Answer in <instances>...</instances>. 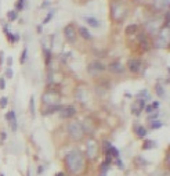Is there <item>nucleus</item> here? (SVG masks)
Returning <instances> with one entry per match:
<instances>
[{
  "label": "nucleus",
  "mask_w": 170,
  "mask_h": 176,
  "mask_svg": "<svg viewBox=\"0 0 170 176\" xmlns=\"http://www.w3.org/2000/svg\"><path fill=\"white\" fill-rule=\"evenodd\" d=\"M144 107H145L144 100H142V98H138V100H137L136 103L132 106V112H133L134 115H137V117H138V115L141 114V110L144 108Z\"/></svg>",
  "instance_id": "obj_9"
},
{
  "label": "nucleus",
  "mask_w": 170,
  "mask_h": 176,
  "mask_svg": "<svg viewBox=\"0 0 170 176\" xmlns=\"http://www.w3.org/2000/svg\"><path fill=\"white\" fill-rule=\"evenodd\" d=\"M105 70H107V67L101 61H93V62H90L87 67V71L90 75H98V74L104 72Z\"/></svg>",
  "instance_id": "obj_6"
},
{
  "label": "nucleus",
  "mask_w": 170,
  "mask_h": 176,
  "mask_svg": "<svg viewBox=\"0 0 170 176\" xmlns=\"http://www.w3.org/2000/svg\"><path fill=\"white\" fill-rule=\"evenodd\" d=\"M6 76H7L8 79L13 78V71H11V68H10V67H8L7 70H6Z\"/></svg>",
  "instance_id": "obj_33"
},
{
  "label": "nucleus",
  "mask_w": 170,
  "mask_h": 176,
  "mask_svg": "<svg viewBox=\"0 0 170 176\" xmlns=\"http://www.w3.org/2000/svg\"><path fill=\"white\" fill-rule=\"evenodd\" d=\"M127 11L120 3H113L112 4V18L115 21H122L126 17Z\"/></svg>",
  "instance_id": "obj_5"
},
{
  "label": "nucleus",
  "mask_w": 170,
  "mask_h": 176,
  "mask_svg": "<svg viewBox=\"0 0 170 176\" xmlns=\"http://www.w3.org/2000/svg\"><path fill=\"white\" fill-rule=\"evenodd\" d=\"M111 146H112V144H111L109 142H104V143H102V148H104V151H107L109 147H111Z\"/></svg>",
  "instance_id": "obj_35"
},
{
  "label": "nucleus",
  "mask_w": 170,
  "mask_h": 176,
  "mask_svg": "<svg viewBox=\"0 0 170 176\" xmlns=\"http://www.w3.org/2000/svg\"><path fill=\"white\" fill-rule=\"evenodd\" d=\"M67 129H68V133H69L71 139L76 140V142H79V140H82L85 137V130H83V126L79 122H76V121L68 122Z\"/></svg>",
  "instance_id": "obj_2"
},
{
  "label": "nucleus",
  "mask_w": 170,
  "mask_h": 176,
  "mask_svg": "<svg viewBox=\"0 0 170 176\" xmlns=\"http://www.w3.org/2000/svg\"><path fill=\"white\" fill-rule=\"evenodd\" d=\"M136 135H137V137H145L147 129H145L144 126H141V125H138V126H136Z\"/></svg>",
  "instance_id": "obj_18"
},
{
  "label": "nucleus",
  "mask_w": 170,
  "mask_h": 176,
  "mask_svg": "<svg viewBox=\"0 0 170 176\" xmlns=\"http://www.w3.org/2000/svg\"><path fill=\"white\" fill-rule=\"evenodd\" d=\"M6 137H7V133H6V132H2V135H0V139H2V142L6 139Z\"/></svg>",
  "instance_id": "obj_38"
},
{
  "label": "nucleus",
  "mask_w": 170,
  "mask_h": 176,
  "mask_svg": "<svg viewBox=\"0 0 170 176\" xmlns=\"http://www.w3.org/2000/svg\"><path fill=\"white\" fill-rule=\"evenodd\" d=\"M65 168L71 175H80L86 168V158L79 150H72L64 158Z\"/></svg>",
  "instance_id": "obj_1"
},
{
  "label": "nucleus",
  "mask_w": 170,
  "mask_h": 176,
  "mask_svg": "<svg viewBox=\"0 0 170 176\" xmlns=\"http://www.w3.org/2000/svg\"><path fill=\"white\" fill-rule=\"evenodd\" d=\"M98 153H100V147H98L97 142L94 139H90L86 144V156L89 160H94V158H97Z\"/></svg>",
  "instance_id": "obj_4"
},
{
  "label": "nucleus",
  "mask_w": 170,
  "mask_h": 176,
  "mask_svg": "<svg viewBox=\"0 0 170 176\" xmlns=\"http://www.w3.org/2000/svg\"><path fill=\"white\" fill-rule=\"evenodd\" d=\"M109 165H111L109 162H105V161H104V162L101 164V166H100V172H101V174H107L108 169H109Z\"/></svg>",
  "instance_id": "obj_23"
},
{
  "label": "nucleus",
  "mask_w": 170,
  "mask_h": 176,
  "mask_svg": "<svg viewBox=\"0 0 170 176\" xmlns=\"http://www.w3.org/2000/svg\"><path fill=\"white\" fill-rule=\"evenodd\" d=\"M6 119L8 121V124H10V122H13V121H15V119H17L15 112H14V111H8L7 114H6Z\"/></svg>",
  "instance_id": "obj_21"
},
{
  "label": "nucleus",
  "mask_w": 170,
  "mask_h": 176,
  "mask_svg": "<svg viewBox=\"0 0 170 176\" xmlns=\"http://www.w3.org/2000/svg\"><path fill=\"white\" fill-rule=\"evenodd\" d=\"M53 16H54V11H50V13L47 14V17H46V18H44L43 24H49V22H50V20L53 18Z\"/></svg>",
  "instance_id": "obj_29"
},
{
  "label": "nucleus",
  "mask_w": 170,
  "mask_h": 176,
  "mask_svg": "<svg viewBox=\"0 0 170 176\" xmlns=\"http://www.w3.org/2000/svg\"><path fill=\"white\" fill-rule=\"evenodd\" d=\"M61 108H62L61 104H54V106H49V107H47V108L43 111V115H51V114H54V112L59 111Z\"/></svg>",
  "instance_id": "obj_13"
},
{
  "label": "nucleus",
  "mask_w": 170,
  "mask_h": 176,
  "mask_svg": "<svg viewBox=\"0 0 170 176\" xmlns=\"http://www.w3.org/2000/svg\"><path fill=\"white\" fill-rule=\"evenodd\" d=\"M59 118L62 119H71L72 117L76 115V108L73 106H62V108L59 110Z\"/></svg>",
  "instance_id": "obj_7"
},
{
  "label": "nucleus",
  "mask_w": 170,
  "mask_h": 176,
  "mask_svg": "<svg viewBox=\"0 0 170 176\" xmlns=\"http://www.w3.org/2000/svg\"><path fill=\"white\" fill-rule=\"evenodd\" d=\"M162 126H163V124L160 121H151V125H150L151 129H159Z\"/></svg>",
  "instance_id": "obj_24"
},
{
  "label": "nucleus",
  "mask_w": 170,
  "mask_h": 176,
  "mask_svg": "<svg viewBox=\"0 0 170 176\" xmlns=\"http://www.w3.org/2000/svg\"><path fill=\"white\" fill-rule=\"evenodd\" d=\"M156 94H158V96H159L160 98L165 97V89H163L162 85H158V86H156Z\"/></svg>",
  "instance_id": "obj_25"
},
{
  "label": "nucleus",
  "mask_w": 170,
  "mask_h": 176,
  "mask_svg": "<svg viewBox=\"0 0 170 176\" xmlns=\"http://www.w3.org/2000/svg\"><path fill=\"white\" fill-rule=\"evenodd\" d=\"M3 56H4V54H3V53H0V65H2V62H3Z\"/></svg>",
  "instance_id": "obj_41"
},
{
  "label": "nucleus",
  "mask_w": 170,
  "mask_h": 176,
  "mask_svg": "<svg viewBox=\"0 0 170 176\" xmlns=\"http://www.w3.org/2000/svg\"><path fill=\"white\" fill-rule=\"evenodd\" d=\"M108 70L111 71L112 74H122L124 71V67L119 61H113V62H111V64L108 65Z\"/></svg>",
  "instance_id": "obj_10"
},
{
  "label": "nucleus",
  "mask_w": 170,
  "mask_h": 176,
  "mask_svg": "<svg viewBox=\"0 0 170 176\" xmlns=\"http://www.w3.org/2000/svg\"><path fill=\"white\" fill-rule=\"evenodd\" d=\"M154 44H155V47H158V49H166V47H168V39H166L163 35H159Z\"/></svg>",
  "instance_id": "obj_12"
},
{
  "label": "nucleus",
  "mask_w": 170,
  "mask_h": 176,
  "mask_svg": "<svg viewBox=\"0 0 170 176\" xmlns=\"http://www.w3.org/2000/svg\"><path fill=\"white\" fill-rule=\"evenodd\" d=\"M151 107H152V110H156V108H159L160 107V103L159 101H154V103L151 104Z\"/></svg>",
  "instance_id": "obj_36"
},
{
  "label": "nucleus",
  "mask_w": 170,
  "mask_h": 176,
  "mask_svg": "<svg viewBox=\"0 0 170 176\" xmlns=\"http://www.w3.org/2000/svg\"><path fill=\"white\" fill-rule=\"evenodd\" d=\"M100 176H107V174H101Z\"/></svg>",
  "instance_id": "obj_43"
},
{
  "label": "nucleus",
  "mask_w": 170,
  "mask_h": 176,
  "mask_svg": "<svg viewBox=\"0 0 170 176\" xmlns=\"http://www.w3.org/2000/svg\"><path fill=\"white\" fill-rule=\"evenodd\" d=\"M144 108H145V111H147V114H152V112H154V110H152L151 104H150V106H145Z\"/></svg>",
  "instance_id": "obj_37"
},
{
  "label": "nucleus",
  "mask_w": 170,
  "mask_h": 176,
  "mask_svg": "<svg viewBox=\"0 0 170 176\" xmlns=\"http://www.w3.org/2000/svg\"><path fill=\"white\" fill-rule=\"evenodd\" d=\"M17 17H18V14H17V11H15V10H11V11H8V13H7V18H8V21H15V20H17Z\"/></svg>",
  "instance_id": "obj_22"
},
{
  "label": "nucleus",
  "mask_w": 170,
  "mask_h": 176,
  "mask_svg": "<svg viewBox=\"0 0 170 176\" xmlns=\"http://www.w3.org/2000/svg\"><path fill=\"white\" fill-rule=\"evenodd\" d=\"M147 28H148V31L151 32V34H155V32L158 31V28H159V24L156 22V21H147Z\"/></svg>",
  "instance_id": "obj_14"
},
{
  "label": "nucleus",
  "mask_w": 170,
  "mask_h": 176,
  "mask_svg": "<svg viewBox=\"0 0 170 176\" xmlns=\"http://www.w3.org/2000/svg\"><path fill=\"white\" fill-rule=\"evenodd\" d=\"M137 97H144L145 100H150V93H148V90H141V92H138V93H137Z\"/></svg>",
  "instance_id": "obj_26"
},
{
  "label": "nucleus",
  "mask_w": 170,
  "mask_h": 176,
  "mask_svg": "<svg viewBox=\"0 0 170 176\" xmlns=\"http://www.w3.org/2000/svg\"><path fill=\"white\" fill-rule=\"evenodd\" d=\"M11 64H13V58L8 57V58H7V65H8V67H11Z\"/></svg>",
  "instance_id": "obj_39"
},
{
  "label": "nucleus",
  "mask_w": 170,
  "mask_h": 176,
  "mask_svg": "<svg viewBox=\"0 0 170 176\" xmlns=\"http://www.w3.org/2000/svg\"><path fill=\"white\" fill-rule=\"evenodd\" d=\"M58 100H59V93L57 90H53L50 89L49 92L41 96V101L43 104H47V106H54V104H58Z\"/></svg>",
  "instance_id": "obj_3"
},
{
  "label": "nucleus",
  "mask_w": 170,
  "mask_h": 176,
  "mask_svg": "<svg viewBox=\"0 0 170 176\" xmlns=\"http://www.w3.org/2000/svg\"><path fill=\"white\" fill-rule=\"evenodd\" d=\"M24 3H25V0H18V3H17V10H22Z\"/></svg>",
  "instance_id": "obj_32"
},
{
  "label": "nucleus",
  "mask_w": 170,
  "mask_h": 176,
  "mask_svg": "<svg viewBox=\"0 0 170 176\" xmlns=\"http://www.w3.org/2000/svg\"><path fill=\"white\" fill-rule=\"evenodd\" d=\"M64 35H65V39L71 43H75L76 40V28L73 24H69V25L65 26L64 29Z\"/></svg>",
  "instance_id": "obj_8"
},
{
  "label": "nucleus",
  "mask_w": 170,
  "mask_h": 176,
  "mask_svg": "<svg viewBox=\"0 0 170 176\" xmlns=\"http://www.w3.org/2000/svg\"><path fill=\"white\" fill-rule=\"evenodd\" d=\"M26 58H28V49H26V47H25V49L22 50V54H21L20 62H21V64H24V62H25V60H26Z\"/></svg>",
  "instance_id": "obj_27"
},
{
  "label": "nucleus",
  "mask_w": 170,
  "mask_h": 176,
  "mask_svg": "<svg viewBox=\"0 0 170 176\" xmlns=\"http://www.w3.org/2000/svg\"><path fill=\"white\" fill-rule=\"evenodd\" d=\"M55 176H65L64 172H58V174H55Z\"/></svg>",
  "instance_id": "obj_42"
},
{
  "label": "nucleus",
  "mask_w": 170,
  "mask_h": 176,
  "mask_svg": "<svg viewBox=\"0 0 170 176\" xmlns=\"http://www.w3.org/2000/svg\"><path fill=\"white\" fill-rule=\"evenodd\" d=\"M79 34H80V36L85 38L86 40H91V39H93V36L90 35V32H89L85 26H80V28H79Z\"/></svg>",
  "instance_id": "obj_16"
},
{
  "label": "nucleus",
  "mask_w": 170,
  "mask_h": 176,
  "mask_svg": "<svg viewBox=\"0 0 170 176\" xmlns=\"http://www.w3.org/2000/svg\"><path fill=\"white\" fill-rule=\"evenodd\" d=\"M115 162H116V165H118V168H119V169H123V168H124L123 164H122V161L119 160V158H115Z\"/></svg>",
  "instance_id": "obj_34"
},
{
  "label": "nucleus",
  "mask_w": 170,
  "mask_h": 176,
  "mask_svg": "<svg viewBox=\"0 0 170 176\" xmlns=\"http://www.w3.org/2000/svg\"><path fill=\"white\" fill-rule=\"evenodd\" d=\"M29 108H31V114L32 117H35V97H31V101H29Z\"/></svg>",
  "instance_id": "obj_28"
},
{
  "label": "nucleus",
  "mask_w": 170,
  "mask_h": 176,
  "mask_svg": "<svg viewBox=\"0 0 170 176\" xmlns=\"http://www.w3.org/2000/svg\"><path fill=\"white\" fill-rule=\"evenodd\" d=\"M85 21L90 26H93V28H98V26H100V21L97 18H94V17H85Z\"/></svg>",
  "instance_id": "obj_15"
},
{
  "label": "nucleus",
  "mask_w": 170,
  "mask_h": 176,
  "mask_svg": "<svg viewBox=\"0 0 170 176\" xmlns=\"http://www.w3.org/2000/svg\"><path fill=\"white\" fill-rule=\"evenodd\" d=\"M7 103H8L7 97H2V98H0V107H2V108H4V107L7 106Z\"/></svg>",
  "instance_id": "obj_30"
},
{
  "label": "nucleus",
  "mask_w": 170,
  "mask_h": 176,
  "mask_svg": "<svg viewBox=\"0 0 170 176\" xmlns=\"http://www.w3.org/2000/svg\"><path fill=\"white\" fill-rule=\"evenodd\" d=\"M41 172H43V166H39V168H37V174H41Z\"/></svg>",
  "instance_id": "obj_40"
},
{
  "label": "nucleus",
  "mask_w": 170,
  "mask_h": 176,
  "mask_svg": "<svg viewBox=\"0 0 170 176\" xmlns=\"http://www.w3.org/2000/svg\"><path fill=\"white\" fill-rule=\"evenodd\" d=\"M6 89V80H4V76L0 78V90H4Z\"/></svg>",
  "instance_id": "obj_31"
},
{
  "label": "nucleus",
  "mask_w": 170,
  "mask_h": 176,
  "mask_svg": "<svg viewBox=\"0 0 170 176\" xmlns=\"http://www.w3.org/2000/svg\"><path fill=\"white\" fill-rule=\"evenodd\" d=\"M0 176H4V175H3V174H0Z\"/></svg>",
  "instance_id": "obj_44"
},
{
  "label": "nucleus",
  "mask_w": 170,
  "mask_h": 176,
  "mask_svg": "<svg viewBox=\"0 0 170 176\" xmlns=\"http://www.w3.org/2000/svg\"><path fill=\"white\" fill-rule=\"evenodd\" d=\"M137 31H138V26L136 25V24H132V25H129V26H126V34L127 35H134V34H137Z\"/></svg>",
  "instance_id": "obj_20"
},
{
  "label": "nucleus",
  "mask_w": 170,
  "mask_h": 176,
  "mask_svg": "<svg viewBox=\"0 0 170 176\" xmlns=\"http://www.w3.org/2000/svg\"><path fill=\"white\" fill-rule=\"evenodd\" d=\"M169 6V0H155V7L159 10H165Z\"/></svg>",
  "instance_id": "obj_17"
},
{
  "label": "nucleus",
  "mask_w": 170,
  "mask_h": 176,
  "mask_svg": "<svg viewBox=\"0 0 170 176\" xmlns=\"http://www.w3.org/2000/svg\"><path fill=\"white\" fill-rule=\"evenodd\" d=\"M155 147H156V142H154V140H145L144 144H142L144 150H151V148H155Z\"/></svg>",
  "instance_id": "obj_19"
},
{
  "label": "nucleus",
  "mask_w": 170,
  "mask_h": 176,
  "mask_svg": "<svg viewBox=\"0 0 170 176\" xmlns=\"http://www.w3.org/2000/svg\"><path fill=\"white\" fill-rule=\"evenodd\" d=\"M127 67H129V70L132 71V72H140V70H141V61L137 58H132L129 61V64H127Z\"/></svg>",
  "instance_id": "obj_11"
}]
</instances>
